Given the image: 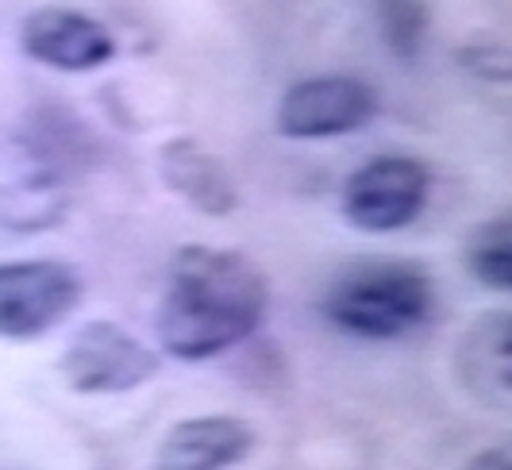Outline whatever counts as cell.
I'll return each instance as SVG.
<instances>
[{"label":"cell","mask_w":512,"mask_h":470,"mask_svg":"<svg viewBox=\"0 0 512 470\" xmlns=\"http://www.w3.org/2000/svg\"><path fill=\"white\" fill-rule=\"evenodd\" d=\"M266 305L270 282L247 255L189 243L170 262V282L154 320L158 343L181 363L224 355L262 324Z\"/></svg>","instance_id":"1"},{"label":"cell","mask_w":512,"mask_h":470,"mask_svg":"<svg viewBox=\"0 0 512 470\" xmlns=\"http://www.w3.org/2000/svg\"><path fill=\"white\" fill-rule=\"evenodd\" d=\"M436 305L428 270L412 262L359 266L328 286L320 309L335 328L359 340H401L416 332Z\"/></svg>","instance_id":"2"},{"label":"cell","mask_w":512,"mask_h":470,"mask_svg":"<svg viewBox=\"0 0 512 470\" xmlns=\"http://www.w3.org/2000/svg\"><path fill=\"white\" fill-rule=\"evenodd\" d=\"M70 212V182L35 139L0 135V232L35 235Z\"/></svg>","instance_id":"3"},{"label":"cell","mask_w":512,"mask_h":470,"mask_svg":"<svg viewBox=\"0 0 512 470\" xmlns=\"http://www.w3.org/2000/svg\"><path fill=\"white\" fill-rule=\"evenodd\" d=\"M432 174L412 155H378L343 182V216L370 235L401 232L428 205Z\"/></svg>","instance_id":"4"},{"label":"cell","mask_w":512,"mask_h":470,"mask_svg":"<svg viewBox=\"0 0 512 470\" xmlns=\"http://www.w3.org/2000/svg\"><path fill=\"white\" fill-rule=\"evenodd\" d=\"M81 278L66 262H0V340H35L74 313Z\"/></svg>","instance_id":"5"},{"label":"cell","mask_w":512,"mask_h":470,"mask_svg":"<svg viewBox=\"0 0 512 470\" xmlns=\"http://www.w3.org/2000/svg\"><path fill=\"white\" fill-rule=\"evenodd\" d=\"M58 370L74 393H128L158 374V355L120 324L93 320L70 340Z\"/></svg>","instance_id":"6"},{"label":"cell","mask_w":512,"mask_h":470,"mask_svg":"<svg viewBox=\"0 0 512 470\" xmlns=\"http://www.w3.org/2000/svg\"><path fill=\"white\" fill-rule=\"evenodd\" d=\"M378 112V93L359 78L324 74L289 85L278 105V128L289 139H335L359 131Z\"/></svg>","instance_id":"7"},{"label":"cell","mask_w":512,"mask_h":470,"mask_svg":"<svg viewBox=\"0 0 512 470\" xmlns=\"http://www.w3.org/2000/svg\"><path fill=\"white\" fill-rule=\"evenodd\" d=\"M20 43L35 62L62 70V74H85V70H97L116 58L112 31L101 20H93L77 8H66V4H43V8L27 12L24 27H20Z\"/></svg>","instance_id":"8"},{"label":"cell","mask_w":512,"mask_h":470,"mask_svg":"<svg viewBox=\"0 0 512 470\" xmlns=\"http://www.w3.org/2000/svg\"><path fill=\"white\" fill-rule=\"evenodd\" d=\"M255 447L251 424L239 417L178 420L154 455V470H228Z\"/></svg>","instance_id":"9"},{"label":"cell","mask_w":512,"mask_h":470,"mask_svg":"<svg viewBox=\"0 0 512 470\" xmlns=\"http://www.w3.org/2000/svg\"><path fill=\"white\" fill-rule=\"evenodd\" d=\"M158 174L166 189H174L185 205L205 216H228L239 205V185L220 158L205 151L197 139H170L158 151Z\"/></svg>","instance_id":"10"},{"label":"cell","mask_w":512,"mask_h":470,"mask_svg":"<svg viewBox=\"0 0 512 470\" xmlns=\"http://www.w3.org/2000/svg\"><path fill=\"white\" fill-rule=\"evenodd\" d=\"M459 378L489 409L505 413L512 401V324L509 313H486L459 343Z\"/></svg>","instance_id":"11"},{"label":"cell","mask_w":512,"mask_h":470,"mask_svg":"<svg viewBox=\"0 0 512 470\" xmlns=\"http://www.w3.org/2000/svg\"><path fill=\"white\" fill-rule=\"evenodd\" d=\"M466 270L489 289H505L512 286V216L501 212L486 220L478 232L470 235L466 243Z\"/></svg>","instance_id":"12"},{"label":"cell","mask_w":512,"mask_h":470,"mask_svg":"<svg viewBox=\"0 0 512 470\" xmlns=\"http://www.w3.org/2000/svg\"><path fill=\"white\" fill-rule=\"evenodd\" d=\"M385 47L401 62H412L428 39V4L424 0H374Z\"/></svg>","instance_id":"13"},{"label":"cell","mask_w":512,"mask_h":470,"mask_svg":"<svg viewBox=\"0 0 512 470\" xmlns=\"http://www.w3.org/2000/svg\"><path fill=\"white\" fill-rule=\"evenodd\" d=\"M462 62H466V70H474L482 78L509 81V51L501 43H474L470 51H462Z\"/></svg>","instance_id":"14"},{"label":"cell","mask_w":512,"mask_h":470,"mask_svg":"<svg viewBox=\"0 0 512 470\" xmlns=\"http://www.w3.org/2000/svg\"><path fill=\"white\" fill-rule=\"evenodd\" d=\"M466 470H512V459L501 451V447H493V451H482V455H474Z\"/></svg>","instance_id":"15"}]
</instances>
